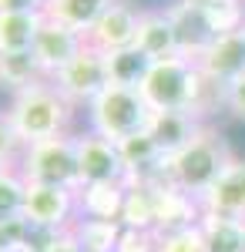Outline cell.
<instances>
[{
    "instance_id": "6da1fadb",
    "label": "cell",
    "mask_w": 245,
    "mask_h": 252,
    "mask_svg": "<svg viewBox=\"0 0 245 252\" xmlns=\"http://www.w3.org/2000/svg\"><path fill=\"white\" fill-rule=\"evenodd\" d=\"M3 111L10 118L14 131L20 135L24 148L34 145V141L74 135L77 108L61 94L47 78L37 81V84H31V88H24V91H17V94H10Z\"/></svg>"
},
{
    "instance_id": "7a4b0ae2",
    "label": "cell",
    "mask_w": 245,
    "mask_h": 252,
    "mask_svg": "<svg viewBox=\"0 0 245 252\" xmlns=\"http://www.w3.org/2000/svg\"><path fill=\"white\" fill-rule=\"evenodd\" d=\"M228 158H232V152H228L225 135H222L215 125H202L198 135L191 138L182 152L168 155L171 182H175L178 189H185L188 195L202 198V195L215 185V178L222 175Z\"/></svg>"
},
{
    "instance_id": "3957f363",
    "label": "cell",
    "mask_w": 245,
    "mask_h": 252,
    "mask_svg": "<svg viewBox=\"0 0 245 252\" xmlns=\"http://www.w3.org/2000/svg\"><path fill=\"white\" fill-rule=\"evenodd\" d=\"M84 128L94 131V135L108 138V141H124L131 135H141L151 121V108L145 104L141 91L134 88H118L108 84L101 94L84 108Z\"/></svg>"
},
{
    "instance_id": "277c9868",
    "label": "cell",
    "mask_w": 245,
    "mask_h": 252,
    "mask_svg": "<svg viewBox=\"0 0 245 252\" xmlns=\"http://www.w3.org/2000/svg\"><path fill=\"white\" fill-rule=\"evenodd\" d=\"M20 175L27 182H44V185H61V189H81V172H77V131L74 135L34 141L20 155Z\"/></svg>"
},
{
    "instance_id": "5b68a950",
    "label": "cell",
    "mask_w": 245,
    "mask_h": 252,
    "mask_svg": "<svg viewBox=\"0 0 245 252\" xmlns=\"http://www.w3.org/2000/svg\"><path fill=\"white\" fill-rule=\"evenodd\" d=\"M195 74H198L195 61L182 58V54L154 61L138 91H141V97H145V104L151 111H188Z\"/></svg>"
},
{
    "instance_id": "8992f818",
    "label": "cell",
    "mask_w": 245,
    "mask_h": 252,
    "mask_svg": "<svg viewBox=\"0 0 245 252\" xmlns=\"http://www.w3.org/2000/svg\"><path fill=\"white\" fill-rule=\"evenodd\" d=\"M51 84L74 104L77 111H84V108L108 88V64H104V54L88 44L64 71H57L54 78H51Z\"/></svg>"
},
{
    "instance_id": "52a82bcc",
    "label": "cell",
    "mask_w": 245,
    "mask_h": 252,
    "mask_svg": "<svg viewBox=\"0 0 245 252\" xmlns=\"http://www.w3.org/2000/svg\"><path fill=\"white\" fill-rule=\"evenodd\" d=\"M24 219H27L31 225H40V229L67 232L77 222V192L74 189H61V185L27 182Z\"/></svg>"
},
{
    "instance_id": "ba28073f",
    "label": "cell",
    "mask_w": 245,
    "mask_h": 252,
    "mask_svg": "<svg viewBox=\"0 0 245 252\" xmlns=\"http://www.w3.org/2000/svg\"><path fill=\"white\" fill-rule=\"evenodd\" d=\"M77 172L81 185H101V182H124L128 168L121 161L118 145L94 131H77Z\"/></svg>"
},
{
    "instance_id": "9c48e42d",
    "label": "cell",
    "mask_w": 245,
    "mask_h": 252,
    "mask_svg": "<svg viewBox=\"0 0 245 252\" xmlns=\"http://www.w3.org/2000/svg\"><path fill=\"white\" fill-rule=\"evenodd\" d=\"M141 10L134 0H111L108 10L97 17V24L88 31V44L101 51V54H111V51H124L134 47L138 37V24H141Z\"/></svg>"
},
{
    "instance_id": "30bf717a",
    "label": "cell",
    "mask_w": 245,
    "mask_h": 252,
    "mask_svg": "<svg viewBox=\"0 0 245 252\" xmlns=\"http://www.w3.org/2000/svg\"><path fill=\"white\" fill-rule=\"evenodd\" d=\"M84 47H88V37H84V34H77V31H71V27H64V24H57V20L44 17L37 37H34L31 54H34V61H37L40 74L51 81L57 71H64Z\"/></svg>"
},
{
    "instance_id": "8fae6325",
    "label": "cell",
    "mask_w": 245,
    "mask_h": 252,
    "mask_svg": "<svg viewBox=\"0 0 245 252\" xmlns=\"http://www.w3.org/2000/svg\"><path fill=\"white\" fill-rule=\"evenodd\" d=\"M195 67H198L205 78H212L215 84H222V88H228L235 78H242L245 74V27L215 37L205 51L198 54Z\"/></svg>"
},
{
    "instance_id": "7c38bea8",
    "label": "cell",
    "mask_w": 245,
    "mask_h": 252,
    "mask_svg": "<svg viewBox=\"0 0 245 252\" xmlns=\"http://www.w3.org/2000/svg\"><path fill=\"white\" fill-rule=\"evenodd\" d=\"M198 202H202V212L228 215V219H242L245 222V158L239 155L228 158L222 175L215 178V185Z\"/></svg>"
},
{
    "instance_id": "4fadbf2b",
    "label": "cell",
    "mask_w": 245,
    "mask_h": 252,
    "mask_svg": "<svg viewBox=\"0 0 245 252\" xmlns=\"http://www.w3.org/2000/svg\"><path fill=\"white\" fill-rule=\"evenodd\" d=\"M165 14H168L175 40H178V54L188 61H198V54L215 40L205 14H202V7L188 3V0H171L168 7H165Z\"/></svg>"
},
{
    "instance_id": "5bb4252c",
    "label": "cell",
    "mask_w": 245,
    "mask_h": 252,
    "mask_svg": "<svg viewBox=\"0 0 245 252\" xmlns=\"http://www.w3.org/2000/svg\"><path fill=\"white\" fill-rule=\"evenodd\" d=\"M154 209H158V229H154V235L198 225L202 215H205L202 212V202L195 195H188L185 189H178V185L154 189Z\"/></svg>"
},
{
    "instance_id": "9a60e30c",
    "label": "cell",
    "mask_w": 245,
    "mask_h": 252,
    "mask_svg": "<svg viewBox=\"0 0 245 252\" xmlns=\"http://www.w3.org/2000/svg\"><path fill=\"white\" fill-rule=\"evenodd\" d=\"M128 198V182H101V185H81L77 189V219H101V222H121Z\"/></svg>"
},
{
    "instance_id": "2e32d148",
    "label": "cell",
    "mask_w": 245,
    "mask_h": 252,
    "mask_svg": "<svg viewBox=\"0 0 245 252\" xmlns=\"http://www.w3.org/2000/svg\"><path fill=\"white\" fill-rule=\"evenodd\" d=\"M134 47H138L151 64H154V61H165V58H178V40H175V31H171V20H168V14H165V7H158V10L145 7V10H141V24H138Z\"/></svg>"
},
{
    "instance_id": "e0dca14e",
    "label": "cell",
    "mask_w": 245,
    "mask_h": 252,
    "mask_svg": "<svg viewBox=\"0 0 245 252\" xmlns=\"http://www.w3.org/2000/svg\"><path fill=\"white\" fill-rule=\"evenodd\" d=\"M198 121L188 115V111H151V121H148V131L151 141L158 145V152L168 158L175 152H182L191 138L198 135Z\"/></svg>"
},
{
    "instance_id": "ac0fdd59",
    "label": "cell",
    "mask_w": 245,
    "mask_h": 252,
    "mask_svg": "<svg viewBox=\"0 0 245 252\" xmlns=\"http://www.w3.org/2000/svg\"><path fill=\"white\" fill-rule=\"evenodd\" d=\"M40 24H44V10H7V14H0V54L31 51Z\"/></svg>"
},
{
    "instance_id": "d6986e66",
    "label": "cell",
    "mask_w": 245,
    "mask_h": 252,
    "mask_svg": "<svg viewBox=\"0 0 245 252\" xmlns=\"http://www.w3.org/2000/svg\"><path fill=\"white\" fill-rule=\"evenodd\" d=\"M111 0H44V17L57 20L88 37V31L97 24V17L108 10Z\"/></svg>"
},
{
    "instance_id": "ffe728a7",
    "label": "cell",
    "mask_w": 245,
    "mask_h": 252,
    "mask_svg": "<svg viewBox=\"0 0 245 252\" xmlns=\"http://www.w3.org/2000/svg\"><path fill=\"white\" fill-rule=\"evenodd\" d=\"M202 232H205L208 252H245V222L242 219L205 212L202 215Z\"/></svg>"
},
{
    "instance_id": "44dd1931",
    "label": "cell",
    "mask_w": 245,
    "mask_h": 252,
    "mask_svg": "<svg viewBox=\"0 0 245 252\" xmlns=\"http://www.w3.org/2000/svg\"><path fill=\"white\" fill-rule=\"evenodd\" d=\"M121 225L131 232H154L158 229V209H154V189L148 185H128V198H124V212H121Z\"/></svg>"
},
{
    "instance_id": "7402d4cb",
    "label": "cell",
    "mask_w": 245,
    "mask_h": 252,
    "mask_svg": "<svg viewBox=\"0 0 245 252\" xmlns=\"http://www.w3.org/2000/svg\"><path fill=\"white\" fill-rule=\"evenodd\" d=\"M104 64H108V84H118V88H141V81L148 74L151 61L138 51V47H124V51H111L104 54Z\"/></svg>"
},
{
    "instance_id": "603a6c76",
    "label": "cell",
    "mask_w": 245,
    "mask_h": 252,
    "mask_svg": "<svg viewBox=\"0 0 245 252\" xmlns=\"http://www.w3.org/2000/svg\"><path fill=\"white\" fill-rule=\"evenodd\" d=\"M71 232L84 252H118L124 225L121 222H101V219H77L71 225Z\"/></svg>"
},
{
    "instance_id": "cb8c5ba5",
    "label": "cell",
    "mask_w": 245,
    "mask_h": 252,
    "mask_svg": "<svg viewBox=\"0 0 245 252\" xmlns=\"http://www.w3.org/2000/svg\"><path fill=\"white\" fill-rule=\"evenodd\" d=\"M44 81L37 61L31 51H20V54H0V91L7 94H17L24 88Z\"/></svg>"
},
{
    "instance_id": "d4e9b609",
    "label": "cell",
    "mask_w": 245,
    "mask_h": 252,
    "mask_svg": "<svg viewBox=\"0 0 245 252\" xmlns=\"http://www.w3.org/2000/svg\"><path fill=\"white\" fill-rule=\"evenodd\" d=\"M118 152H121V161H124V168H128V178H138L141 172H148L154 161H161V152H158V145L151 141L148 131H141V135H131L124 138V141H118Z\"/></svg>"
},
{
    "instance_id": "484cf974",
    "label": "cell",
    "mask_w": 245,
    "mask_h": 252,
    "mask_svg": "<svg viewBox=\"0 0 245 252\" xmlns=\"http://www.w3.org/2000/svg\"><path fill=\"white\" fill-rule=\"evenodd\" d=\"M198 7H202V14H205L215 37L245 27V0H202Z\"/></svg>"
},
{
    "instance_id": "4316f807",
    "label": "cell",
    "mask_w": 245,
    "mask_h": 252,
    "mask_svg": "<svg viewBox=\"0 0 245 252\" xmlns=\"http://www.w3.org/2000/svg\"><path fill=\"white\" fill-rule=\"evenodd\" d=\"M27 198V178L20 168H0V219H17L24 215Z\"/></svg>"
},
{
    "instance_id": "83f0119b",
    "label": "cell",
    "mask_w": 245,
    "mask_h": 252,
    "mask_svg": "<svg viewBox=\"0 0 245 252\" xmlns=\"http://www.w3.org/2000/svg\"><path fill=\"white\" fill-rule=\"evenodd\" d=\"M154 252H208L202 222L198 225H188V229H178V232H161Z\"/></svg>"
},
{
    "instance_id": "f1b7e54d",
    "label": "cell",
    "mask_w": 245,
    "mask_h": 252,
    "mask_svg": "<svg viewBox=\"0 0 245 252\" xmlns=\"http://www.w3.org/2000/svg\"><path fill=\"white\" fill-rule=\"evenodd\" d=\"M20 155H24V141L14 131L7 111H0V168H17Z\"/></svg>"
},
{
    "instance_id": "f546056e",
    "label": "cell",
    "mask_w": 245,
    "mask_h": 252,
    "mask_svg": "<svg viewBox=\"0 0 245 252\" xmlns=\"http://www.w3.org/2000/svg\"><path fill=\"white\" fill-rule=\"evenodd\" d=\"M27 235H31V222L24 215L0 219V252H24L27 249Z\"/></svg>"
},
{
    "instance_id": "4dcf8cb0",
    "label": "cell",
    "mask_w": 245,
    "mask_h": 252,
    "mask_svg": "<svg viewBox=\"0 0 245 252\" xmlns=\"http://www.w3.org/2000/svg\"><path fill=\"white\" fill-rule=\"evenodd\" d=\"M154 246H158V235L154 232H131V229H124L121 242H118V252H154Z\"/></svg>"
},
{
    "instance_id": "1f68e13d",
    "label": "cell",
    "mask_w": 245,
    "mask_h": 252,
    "mask_svg": "<svg viewBox=\"0 0 245 252\" xmlns=\"http://www.w3.org/2000/svg\"><path fill=\"white\" fill-rule=\"evenodd\" d=\"M225 111L232 118L245 121V74H242V78H235L225 88Z\"/></svg>"
},
{
    "instance_id": "d6a6232c",
    "label": "cell",
    "mask_w": 245,
    "mask_h": 252,
    "mask_svg": "<svg viewBox=\"0 0 245 252\" xmlns=\"http://www.w3.org/2000/svg\"><path fill=\"white\" fill-rule=\"evenodd\" d=\"M7 10H44V0H0V14Z\"/></svg>"
},
{
    "instance_id": "836d02e7",
    "label": "cell",
    "mask_w": 245,
    "mask_h": 252,
    "mask_svg": "<svg viewBox=\"0 0 245 252\" xmlns=\"http://www.w3.org/2000/svg\"><path fill=\"white\" fill-rule=\"evenodd\" d=\"M51 252H84V249H81V242L74 239V232L67 229V232H64L61 239H57V246H54Z\"/></svg>"
},
{
    "instance_id": "e575fe53",
    "label": "cell",
    "mask_w": 245,
    "mask_h": 252,
    "mask_svg": "<svg viewBox=\"0 0 245 252\" xmlns=\"http://www.w3.org/2000/svg\"><path fill=\"white\" fill-rule=\"evenodd\" d=\"M188 3H202V0H188Z\"/></svg>"
}]
</instances>
